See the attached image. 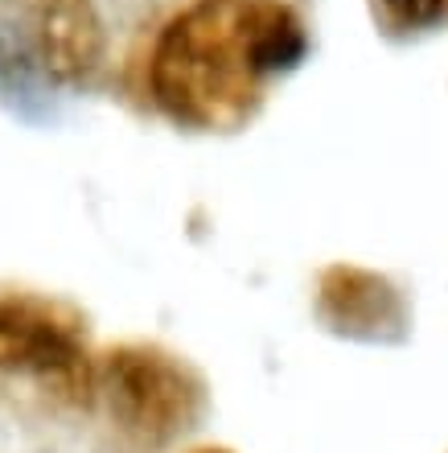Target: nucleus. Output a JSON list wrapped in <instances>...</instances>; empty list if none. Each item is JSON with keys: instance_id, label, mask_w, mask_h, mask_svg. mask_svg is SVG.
I'll list each match as a JSON object with an SVG mask.
<instances>
[{"instance_id": "nucleus-7", "label": "nucleus", "mask_w": 448, "mask_h": 453, "mask_svg": "<svg viewBox=\"0 0 448 453\" xmlns=\"http://www.w3.org/2000/svg\"><path fill=\"white\" fill-rule=\"evenodd\" d=\"M194 453H235V449H226V445H206V449H194Z\"/></svg>"}, {"instance_id": "nucleus-2", "label": "nucleus", "mask_w": 448, "mask_h": 453, "mask_svg": "<svg viewBox=\"0 0 448 453\" xmlns=\"http://www.w3.org/2000/svg\"><path fill=\"white\" fill-rule=\"evenodd\" d=\"M95 392L140 445H169L210 412V383L189 358L156 342H124L95 363Z\"/></svg>"}, {"instance_id": "nucleus-1", "label": "nucleus", "mask_w": 448, "mask_h": 453, "mask_svg": "<svg viewBox=\"0 0 448 453\" xmlns=\"http://www.w3.org/2000/svg\"><path fill=\"white\" fill-rule=\"evenodd\" d=\"M308 54V29L284 0H194L153 46L156 108L189 132H243L268 87Z\"/></svg>"}, {"instance_id": "nucleus-6", "label": "nucleus", "mask_w": 448, "mask_h": 453, "mask_svg": "<svg viewBox=\"0 0 448 453\" xmlns=\"http://www.w3.org/2000/svg\"><path fill=\"white\" fill-rule=\"evenodd\" d=\"M378 9H383L387 25H395L403 34H424V29L448 25V0H378Z\"/></svg>"}, {"instance_id": "nucleus-4", "label": "nucleus", "mask_w": 448, "mask_h": 453, "mask_svg": "<svg viewBox=\"0 0 448 453\" xmlns=\"http://www.w3.org/2000/svg\"><path fill=\"white\" fill-rule=\"evenodd\" d=\"M313 313L330 334L366 346H399L412 334V301H407V293L391 276L350 260L321 268Z\"/></svg>"}, {"instance_id": "nucleus-5", "label": "nucleus", "mask_w": 448, "mask_h": 453, "mask_svg": "<svg viewBox=\"0 0 448 453\" xmlns=\"http://www.w3.org/2000/svg\"><path fill=\"white\" fill-rule=\"evenodd\" d=\"M37 58L58 83H83L99 71L107 50L103 21L91 0H42L34 17Z\"/></svg>"}, {"instance_id": "nucleus-3", "label": "nucleus", "mask_w": 448, "mask_h": 453, "mask_svg": "<svg viewBox=\"0 0 448 453\" xmlns=\"http://www.w3.org/2000/svg\"><path fill=\"white\" fill-rule=\"evenodd\" d=\"M0 371L66 400H87L95 392V358L83 318L46 293H0Z\"/></svg>"}]
</instances>
